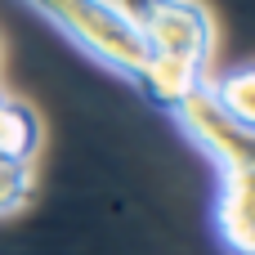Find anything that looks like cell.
Segmentation results:
<instances>
[{
    "label": "cell",
    "mask_w": 255,
    "mask_h": 255,
    "mask_svg": "<svg viewBox=\"0 0 255 255\" xmlns=\"http://www.w3.org/2000/svg\"><path fill=\"white\" fill-rule=\"evenodd\" d=\"M22 4H31L49 27H58L99 67L139 85L148 67V45L121 0H22Z\"/></svg>",
    "instance_id": "1"
},
{
    "label": "cell",
    "mask_w": 255,
    "mask_h": 255,
    "mask_svg": "<svg viewBox=\"0 0 255 255\" xmlns=\"http://www.w3.org/2000/svg\"><path fill=\"white\" fill-rule=\"evenodd\" d=\"M134 18L148 58L175 63L188 72H211L215 58V18L202 0H121Z\"/></svg>",
    "instance_id": "2"
},
{
    "label": "cell",
    "mask_w": 255,
    "mask_h": 255,
    "mask_svg": "<svg viewBox=\"0 0 255 255\" xmlns=\"http://www.w3.org/2000/svg\"><path fill=\"white\" fill-rule=\"evenodd\" d=\"M175 121L188 134V143L197 152H206V161L215 166L220 179L224 175H255V130L224 117L202 90L175 112Z\"/></svg>",
    "instance_id": "3"
},
{
    "label": "cell",
    "mask_w": 255,
    "mask_h": 255,
    "mask_svg": "<svg viewBox=\"0 0 255 255\" xmlns=\"http://www.w3.org/2000/svg\"><path fill=\"white\" fill-rule=\"evenodd\" d=\"M215 233L229 255H255V175H224L215 197Z\"/></svg>",
    "instance_id": "4"
},
{
    "label": "cell",
    "mask_w": 255,
    "mask_h": 255,
    "mask_svg": "<svg viewBox=\"0 0 255 255\" xmlns=\"http://www.w3.org/2000/svg\"><path fill=\"white\" fill-rule=\"evenodd\" d=\"M202 94L224 112L233 117L238 126H251L255 130V72L251 67H229V72H206L202 81Z\"/></svg>",
    "instance_id": "5"
},
{
    "label": "cell",
    "mask_w": 255,
    "mask_h": 255,
    "mask_svg": "<svg viewBox=\"0 0 255 255\" xmlns=\"http://www.w3.org/2000/svg\"><path fill=\"white\" fill-rule=\"evenodd\" d=\"M40 148V117L18 103V99H0V161H27L36 157Z\"/></svg>",
    "instance_id": "6"
},
{
    "label": "cell",
    "mask_w": 255,
    "mask_h": 255,
    "mask_svg": "<svg viewBox=\"0 0 255 255\" xmlns=\"http://www.w3.org/2000/svg\"><path fill=\"white\" fill-rule=\"evenodd\" d=\"M36 193V175L27 161H0V215H13L31 202Z\"/></svg>",
    "instance_id": "7"
}]
</instances>
